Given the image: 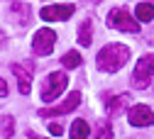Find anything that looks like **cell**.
<instances>
[{"instance_id":"1","label":"cell","mask_w":154,"mask_h":139,"mask_svg":"<svg viewBox=\"0 0 154 139\" xmlns=\"http://www.w3.org/2000/svg\"><path fill=\"white\" fill-rule=\"evenodd\" d=\"M130 59V49L125 44H108L98 51V56H95V61H98V68L105 71V73H115L120 71Z\"/></svg>"},{"instance_id":"2","label":"cell","mask_w":154,"mask_h":139,"mask_svg":"<svg viewBox=\"0 0 154 139\" xmlns=\"http://www.w3.org/2000/svg\"><path fill=\"white\" fill-rule=\"evenodd\" d=\"M105 25L112 27V29H120V32H132V34H137L140 32V20H134L127 10L122 8H115L108 12V20H105Z\"/></svg>"},{"instance_id":"3","label":"cell","mask_w":154,"mask_h":139,"mask_svg":"<svg viewBox=\"0 0 154 139\" xmlns=\"http://www.w3.org/2000/svg\"><path fill=\"white\" fill-rule=\"evenodd\" d=\"M66 86H69V78H66V73H61V71H54V73H49V76H47V81H44V86H42V100L54 103L56 98H59V95L66 90Z\"/></svg>"},{"instance_id":"4","label":"cell","mask_w":154,"mask_h":139,"mask_svg":"<svg viewBox=\"0 0 154 139\" xmlns=\"http://www.w3.org/2000/svg\"><path fill=\"white\" fill-rule=\"evenodd\" d=\"M154 73V54H144L137 66H134L132 71V88H137V90H144L149 86V78Z\"/></svg>"},{"instance_id":"5","label":"cell","mask_w":154,"mask_h":139,"mask_svg":"<svg viewBox=\"0 0 154 139\" xmlns=\"http://www.w3.org/2000/svg\"><path fill=\"white\" fill-rule=\"evenodd\" d=\"M54 44H56V34L51 32V29H37L34 32V39H32V51L37 54V56H44V54H51V49H54Z\"/></svg>"},{"instance_id":"6","label":"cell","mask_w":154,"mask_h":139,"mask_svg":"<svg viewBox=\"0 0 154 139\" xmlns=\"http://www.w3.org/2000/svg\"><path fill=\"white\" fill-rule=\"evenodd\" d=\"M81 105V93L79 90H73L66 100L61 105H56V107H47V110H39V117H56V115H69L71 110H76Z\"/></svg>"},{"instance_id":"7","label":"cell","mask_w":154,"mask_h":139,"mask_svg":"<svg viewBox=\"0 0 154 139\" xmlns=\"http://www.w3.org/2000/svg\"><path fill=\"white\" fill-rule=\"evenodd\" d=\"M127 120H130V125H134V127H149V125L154 122V112H152L147 105H134V107H130V112H127Z\"/></svg>"},{"instance_id":"8","label":"cell","mask_w":154,"mask_h":139,"mask_svg":"<svg viewBox=\"0 0 154 139\" xmlns=\"http://www.w3.org/2000/svg\"><path fill=\"white\" fill-rule=\"evenodd\" d=\"M73 5H51V8H42L39 10V17L51 22V20H69L73 15Z\"/></svg>"},{"instance_id":"9","label":"cell","mask_w":154,"mask_h":139,"mask_svg":"<svg viewBox=\"0 0 154 139\" xmlns=\"http://www.w3.org/2000/svg\"><path fill=\"white\" fill-rule=\"evenodd\" d=\"M105 103H108V115H110V117H118V115L130 105V95H127V93L115 95V98H108V95H105Z\"/></svg>"},{"instance_id":"10","label":"cell","mask_w":154,"mask_h":139,"mask_svg":"<svg viewBox=\"0 0 154 139\" xmlns=\"http://www.w3.org/2000/svg\"><path fill=\"white\" fill-rule=\"evenodd\" d=\"M12 73L17 76V81H20V93H22V95H29V90H32L29 71H27L25 66H20V64H12Z\"/></svg>"},{"instance_id":"11","label":"cell","mask_w":154,"mask_h":139,"mask_svg":"<svg viewBox=\"0 0 154 139\" xmlns=\"http://www.w3.org/2000/svg\"><path fill=\"white\" fill-rule=\"evenodd\" d=\"M10 15H20V25H27L29 20H32V10H29L27 3H12Z\"/></svg>"},{"instance_id":"12","label":"cell","mask_w":154,"mask_h":139,"mask_svg":"<svg viewBox=\"0 0 154 139\" xmlns=\"http://www.w3.org/2000/svg\"><path fill=\"white\" fill-rule=\"evenodd\" d=\"M93 22L91 20H86V22H81V27H79V44L81 47H91V42H93Z\"/></svg>"},{"instance_id":"13","label":"cell","mask_w":154,"mask_h":139,"mask_svg":"<svg viewBox=\"0 0 154 139\" xmlns=\"http://www.w3.org/2000/svg\"><path fill=\"white\" fill-rule=\"evenodd\" d=\"M91 129H88V122L86 120H76L71 125V139H88Z\"/></svg>"},{"instance_id":"14","label":"cell","mask_w":154,"mask_h":139,"mask_svg":"<svg viewBox=\"0 0 154 139\" xmlns=\"http://www.w3.org/2000/svg\"><path fill=\"white\" fill-rule=\"evenodd\" d=\"M134 15H137L140 22H149V20H154V5L152 3H140L137 10H134Z\"/></svg>"},{"instance_id":"15","label":"cell","mask_w":154,"mask_h":139,"mask_svg":"<svg viewBox=\"0 0 154 139\" xmlns=\"http://www.w3.org/2000/svg\"><path fill=\"white\" fill-rule=\"evenodd\" d=\"M95 139H112V127H110L108 120L95 122Z\"/></svg>"},{"instance_id":"16","label":"cell","mask_w":154,"mask_h":139,"mask_svg":"<svg viewBox=\"0 0 154 139\" xmlns=\"http://www.w3.org/2000/svg\"><path fill=\"white\" fill-rule=\"evenodd\" d=\"M61 64H64L66 68H79V66H81V54H79V51H66L64 59H61Z\"/></svg>"},{"instance_id":"17","label":"cell","mask_w":154,"mask_h":139,"mask_svg":"<svg viewBox=\"0 0 154 139\" xmlns=\"http://www.w3.org/2000/svg\"><path fill=\"white\" fill-rule=\"evenodd\" d=\"M12 132H15V120H12V117H3V137L10 139Z\"/></svg>"},{"instance_id":"18","label":"cell","mask_w":154,"mask_h":139,"mask_svg":"<svg viewBox=\"0 0 154 139\" xmlns=\"http://www.w3.org/2000/svg\"><path fill=\"white\" fill-rule=\"evenodd\" d=\"M49 132H51L54 137H59V134L64 132V127H61V125H51V122H49Z\"/></svg>"},{"instance_id":"19","label":"cell","mask_w":154,"mask_h":139,"mask_svg":"<svg viewBox=\"0 0 154 139\" xmlns=\"http://www.w3.org/2000/svg\"><path fill=\"white\" fill-rule=\"evenodd\" d=\"M5 95H8V83L0 78V98H5Z\"/></svg>"},{"instance_id":"20","label":"cell","mask_w":154,"mask_h":139,"mask_svg":"<svg viewBox=\"0 0 154 139\" xmlns=\"http://www.w3.org/2000/svg\"><path fill=\"white\" fill-rule=\"evenodd\" d=\"M27 137H29V139H44V137H39V134H37V132H32V129L27 132Z\"/></svg>"}]
</instances>
